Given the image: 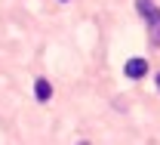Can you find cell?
Returning a JSON list of instances; mask_svg holds the SVG:
<instances>
[{
  "mask_svg": "<svg viewBox=\"0 0 160 145\" xmlns=\"http://www.w3.org/2000/svg\"><path fill=\"white\" fill-rule=\"evenodd\" d=\"M157 90H160V74H157Z\"/></svg>",
  "mask_w": 160,
  "mask_h": 145,
  "instance_id": "4",
  "label": "cell"
},
{
  "mask_svg": "<svg viewBox=\"0 0 160 145\" xmlns=\"http://www.w3.org/2000/svg\"><path fill=\"white\" fill-rule=\"evenodd\" d=\"M136 6H139L142 16H145V22H148L151 43H154V46H160V9L154 6V0H136Z\"/></svg>",
  "mask_w": 160,
  "mask_h": 145,
  "instance_id": "1",
  "label": "cell"
},
{
  "mask_svg": "<svg viewBox=\"0 0 160 145\" xmlns=\"http://www.w3.org/2000/svg\"><path fill=\"white\" fill-rule=\"evenodd\" d=\"M62 3H65V0H62Z\"/></svg>",
  "mask_w": 160,
  "mask_h": 145,
  "instance_id": "5",
  "label": "cell"
},
{
  "mask_svg": "<svg viewBox=\"0 0 160 145\" xmlns=\"http://www.w3.org/2000/svg\"><path fill=\"white\" fill-rule=\"evenodd\" d=\"M123 74H126L129 80H142V77L148 74V62H145V59H129V62L123 65Z\"/></svg>",
  "mask_w": 160,
  "mask_h": 145,
  "instance_id": "2",
  "label": "cell"
},
{
  "mask_svg": "<svg viewBox=\"0 0 160 145\" xmlns=\"http://www.w3.org/2000/svg\"><path fill=\"white\" fill-rule=\"evenodd\" d=\"M34 96H37L40 102H46V99L52 96V86H49L46 77H37V80H34Z\"/></svg>",
  "mask_w": 160,
  "mask_h": 145,
  "instance_id": "3",
  "label": "cell"
}]
</instances>
